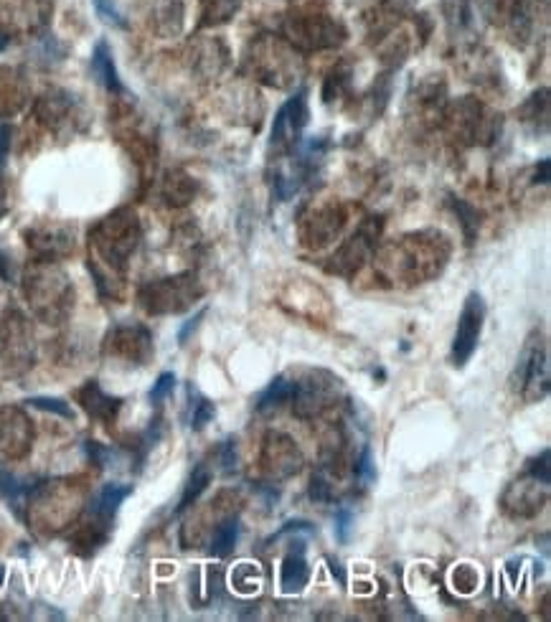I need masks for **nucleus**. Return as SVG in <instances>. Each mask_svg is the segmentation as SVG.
<instances>
[{
  "instance_id": "obj_17",
  "label": "nucleus",
  "mask_w": 551,
  "mask_h": 622,
  "mask_svg": "<svg viewBox=\"0 0 551 622\" xmlns=\"http://www.w3.org/2000/svg\"><path fill=\"white\" fill-rule=\"evenodd\" d=\"M188 397H191V412H188V422L196 432L204 430L206 424L216 417V407L211 399H206L204 394H199L196 389H188Z\"/></svg>"
},
{
  "instance_id": "obj_6",
  "label": "nucleus",
  "mask_w": 551,
  "mask_h": 622,
  "mask_svg": "<svg viewBox=\"0 0 551 622\" xmlns=\"http://www.w3.org/2000/svg\"><path fill=\"white\" fill-rule=\"evenodd\" d=\"M546 496H549V483L524 473V478L518 480L516 485H511V490L503 496V506L513 516L529 518L536 511H541V503L546 501Z\"/></svg>"
},
{
  "instance_id": "obj_12",
  "label": "nucleus",
  "mask_w": 551,
  "mask_h": 622,
  "mask_svg": "<svg viewBox=\"0 0 551 622\" xmlns=\"http://www.w3.org/2000/svg\"><path fill=\"white\" fill-rule=\"evenodd\" d=\"M275 440V447H267V455H270V470H275L277 475H293L298 473L300 468V452H298V445H293V442L287 440V437H280L275 435L272 437Z\"/></svg>"
},
{
  "instance_id": "obj_14",
  "label": "nucleus",
  "mask_w": 551,
  "mask_h": 622,
  "mask_svg": "<svg viewBox=\"0 0 551 622\" xmlns=\"http://www.w3.org/2000/svg\"><path fill=\"white\" fill-rule=\"evenodd\" d=\"M293 389H295V384L287 379V376H277V379H272V384L267 386L262 394H259L257 412L267 414V412H272V409L282 407L285 402H290V399H293Z\"/></svg>"
},
{
  "instance_id": "obj_19",
  "label": "nucleus",
  "mask_w": 551,
  "mask_h": 622,
  "mask_svg": "<svg viewBox=\"0 0 551 622\" xmlns=\"http://www.w3.org/2000/svg\"><path fill=\"white\" fill-rule=\"evenodd\" d=\"M28 407H36L41 412H51L56 417H64V419H74V409L69 407L64 399H56V397H31L28 399Z\"/></svg>"
},
{
  "instance_id": "obj_4",
  "label": "nucleus",
  "mask_w": 551,
  "mask_h": 622,
  "mask_svg": "<svg viewBox=\"0 0 551 622\" xmlns=\"http://www.w3.org/2000/svg\"><path fill=\"white\" fill-rule=\"evenodd\" d=\"M308 125V92L300 89L295 97L285 102L280 107L275 117V125H272L270 143L277 153H295L300 148V138H303V130Z\"/></svg>"
},
{
  "instance_id": "obj_21",
  "label": "nucleus",
  "mask_w": 551,
  "mask_h": 622,
  "mask_svg": "<svg viewBox=\"0 0 551 622\" xmlns=\"http://www.w3.org/2000/svg\"><path fill=\"white\" fill-rule=\"evenodd\" d=\"M173 389H176V376L171 374V371H166V374H160L158 381L153 384V389H150V402L153 404H160L166 397H171Z\"/></svg>"
},
{
  "instance_id": "obj_3",
  "label": "nucleus",
  "mask_w": 551,
  "mask_h": 622,
  "mask_svg": "<svg viewBox=\"0 0 551 622\" xmlns=\"http://www.w3.org/2000/svg\"><path fill=\"white\" fill-rule=\"evenodd\" d=\"M201 295V287H196L193 275L168 277V280L153 282L140 292V303L148 313H181L191 308V303Z\"/></svg>"
},
{
  "instance_id": "obj_9",
  "label": "nucleus",
  "mask_w": 551,
  "mask_h": 622,
  "mask_svg": "<svg viewBox=\"0 0 551 622\" xmlns=\"http://www.w3.org/2000/svg\"><path fill=\"white\" fill-rule=\"evenodd\" d=\"M79 404L84 407V412L92 419H100V422H115V417L122 409V399L110 397L107 391H102V386L97 381H89L82 389L77 391Z\"/></svg>"
},
{
  "instance_id": "obj_16",
  "label": "nucleus",
  "mask_w": 551,
  "mask_h": 622,
  "mask_svg": "<svg viewBox=\"0 0 551 622\" xmlns=\"http://www.w3.org/2000/svg\"><path fill=\"white\" fill-rule=\"evenodd\" d=\"M211 478H214V475H211V470L206 468V465H196L191 478H188L186 488H183V496H181V501H178L176 511H186L188 506H193V503L199 501L201 493H204V490L211 485Z\"/></svg>"
},
{
  "instance_id": "obj_1",
  "label": "nucleus",
  "mask_w": 551,
  "mask_h": 622,
  "mask_svg": "<svg viewBox=\"0 0 551 622\" xmlns=\"http://www.w3.org/2000/svg\"><path fill=\"white\" fill-rule=\"evenodd\" d=\"M513 386L526 402H539L549 394V348L539 331L531 333L513 371Z\"/></svg>"
},
{
  "instance_id": "obj_26",
  "label": "nucleus",
  "mask_w": 551,
  "mask_h": 622,
  "mask_svg": "<svg viewBox=\"0 0 551 622\" xmlns=\"http://www.w3.org/2000/svg\"><path fill=\"white\" fill-rule=\"evenodd\" d=\"M0 277L11 280V270H8V257L3 252H0Z\"/></svg>"
},
{
  "instance_id": "obj_8",
  "label": "nucleus",
  "mask_w": 551,
  "mask_h": 622,
  "mask_svg": "<svg viewBox=\"0 0 551 622\" xmlns=\"http://www.w3.org/2000/svg\"><path fill=\"white\" fill-rule=\"evenodd\" d=\"M31 440V422L16 409H0V450L21 457Z\"/></svg>"
},
{
  "instance_id": "obj_11",
  "label": "nucleus",
  "mask_w": 551,
  "mask_h": 622,
  "mask_svg": "<svg viewBox=\"0 0 551 622\" xmlns=\"http://www.w3.org/2000/svg\"><path fill=\"white\" fill-rule=\"evenodd\" d=\"M92 74L97 77V82L102 87H107L110 92H125L120 82V74L115 69V59H112V51L105 41L94 46V54H92Z\"/></svg>"
},
{
  "instance_id": "obj_25",
  "label": "nucleus",
  "mask_w": 551,
  "mask_h": 622,
  "mask_svg": "<svg viewBox=\"0 0 551 622\" xmlns=\"http://www.w3.org/2000/svg\"><path fill=\"white\" fill-rule=\"evenodd\" d=\"M8 150H11V127L0 125V168L6 163Z\"/></svg>"
},
{
  "instance_id": "obj_20",
  "label": "nucleus",
  "mask_w": 551,
  "mask_h": 622,
  "mask_svg": "<svg viewBox=\"0 0 551 622\" xmlns=\"http://www.w3.org/2000/svg\"><path fill=\"white\" fill-rule=\"evenodd\" d=\"M87 455L97 468H110L117 460V452L112 447L100 445V442H87Z\"/></svg>"
},
{
  "instance_id": "obj_5",
  "label": "nucleus",
  "mask_w": 551,
  "mask_h": 622,
  "mask_svg": "<svg viewBox=\"0 0 551 622\" xmlns=\"http://www.w3.org/2000/svg\"><path fill=\"white\" fill-rule=\"evenodd\" d=\"M483 323H485V300L480 292H470L465 298L463 313H460L458 320V331H455V338H452V364L463 369L465 364L470 361V356L475 353L480 341V333H483Z\"/></svg>"
},
{
  "instance_id": "obj_23",
  "label": "nucleus",
  "mask_w": 551,
  "mask_h": 622,
  "mask_svg": "<svg viewBox=\"0 0 551 622\" xmlns=\"http://www.w3.org/2000/svg\"><path fill=\"white\" fill-rule=\"evenodd\" d=\"M455 211H458L460 216H463L465 221V232H468V237H473V232L478 229V214H473V211L465 206V201H455Z\"/></svg>"
},
{
  "instance_id": "obj_13",
  "label": "nucleus",
  "mask_w": 551,
  "mask_h": 622,
  "mask_svg": "<svg viewBox=\"0 0 551 622\" xmlns=\"http://www.w3.org/2000/svg\"><path fill=\"white\" fill-rule=\"evenodd\" d=\"M133 493V488L130 485H122V483H107L105 488L97 493V498L92 501V506H89V511L94 513H100V516L105 518H115L117 508L125 503V498Z\"/></svg>"
},
{
  "instance_id": "obj_18",
  "label": "nucleus",
  "mask_w": 551,
  "mask_h": 622,
  "mask_svg": "<svg viewBox=\"0 0 551 622\" xmlns=\"http://www.w3.org/2000/svg\"><path fill=\"white\" fill-rule=\"evenodd\" d=\"M23 493H26V485H23L21 480L16 478V475L8 473L3 465H0V498H6L8 503L18 506V501H21Z\"/></svg>"
},
{
  "instance_id": "obj_24",
  "label": "nucleus",
  "mask_w": 551,
  "mask_h": 622,
  "mask_svg": "<svg viewBox=\"0 0 551 622\" xmlns=\"http://www.w3.org/2000/svg\"><path fill=\"white\" fill-rule=\"evenodd\" d=\"M204 315H206V308H201L199 313L193 315V318L188 320L186 325H183L181 331H178V343H181V346L188 341V336H191V333L196 331V328H199V323H201V320H204Z\"/></svg>"
},
{
  "instance_id": "obj_15",
  "label": "nucleus",
  "mask_w": 551,
  "mask_h": 622,
  "mask_svg": "<svg viewBox=\"0 0 551 622\" xmlns=\"http://www.w3.org/2000/svg\"><path fill=\"white\" fill-rule=\"evenodd\" d=\"M237 541H239V518L229 516L226 521H221L219 526H216L214 536H211V554L224 559V556L232 554Z\"/></svg>"
},
{
  "instance_id": "obj_2",
  "label": "nucleus",
  "mask_w": 551,
  "mask_h": 622,
  "mask_svg": "<svg viewBox=\"0 0 551 622\" xmlns=\"http://www.w3.org/2000/svg\"><path fill=\"white\" fill-rule=\"evenodd\" d=\"M135 242H138V219L130 211H117L94 232V247L110 267H125Z\"/></svg>"
},
{
  "instance_id": "obj_22",
  "label": "nucleus",
  "mask_w": 551,
  "mask_h": 622,
  "mask_svg": "<svg viewBox=\"0 0 551 622\" xmlns=\"http://www.w3.org/2000/svg\"><path fill=\"white\" fill-rule=\"evenodd\" d=\"M351 526H353V513L348 511V508H341V511L336 513V536H338V541H343V544H346V541L351 539Z\"/></svg>"
},
{
  "instance_id": "obj_7",
  "label": "nucleus",
  "mask_w": 551,
  "mask_h": 622,
  "mask_svg": "<svg viewBox=\"0 0 551 622\" xmlns=\"http://www.w3.org/2000/svg\"><path fill=\"white\" fill-rule=\"evenodd\" d=\"M115 356L133 361V364H145L153 356V336L143 325H122L117 331H112L110 341H107Z\"/></svg>"
},
{
  "instance_id": "obj_10",
  "label": "nucleus",
  "mask_w": 551,
  "mask_h": 622,
  "mask_svg": "<svg viewBox=\"0 0 551 622\" xmlns=\"http://www.w3.org/2000/svg\"><path fill=\"white\" fill-rule=\"evenodd\" d=\"M310 579L308 562H305V546L298 544V549H293L285 556L280 569V587L287 595H298L303 592V587Z\"/></svg>"
}]
</instances>
